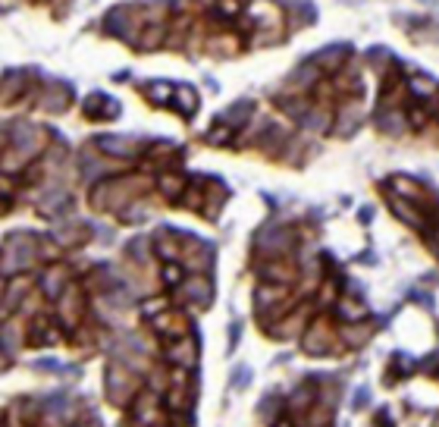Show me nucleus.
Masks as SVG:
<instances>
[{"label": "nucleus", "instance_id": "3", "mask_svg": "<svg viewBox=\"0 0 439 427\" xmlns=\"http://www.w3.org/2000/svg\"><path fill=\"white\" fill-rule=\"evenodd\" d=\"M207 51L216 57H232L242 51V38H239V35H216V38H210Z\"/></svg>", "mask_w": 439, "mask_h": 427}, {"label": "nucleus", "instance_id": "1", "mask_svg": "<svg viewBox=\"0 0 439 427\" xmlns=\"http://www.w3.org/2000/svg\"><path fill=\"white\" fill-rule=\"evenodd\" d=\"M185 189H189V183H185L179 173H163L160 176V192H163V198L167 201H183V195H185Z\"/></svg>", "mask_w": 439, "mask_h": 427}, {"label": "nucleus", "instance_id": "7", "mask_svg": "<svg viewBox=\"0 0 439 427\" xmlns=\"http://www.w3.org/2000/svg\"><path fill=\"white\" fill-rule=\"evenodd\" d=\"M173 104L183 113H195V107H198V95H195V89H189V85H179L176 89V98H173Z\"/></svg>", "mask_w": 439, "mask_h": 427}, {"label": "nucleus", "instance_id": "4", "mask_svg": "<svg viewBox=\"0 0 439 427\" xmlns=\"http://www.w3.org/2000/svg\"><path fill=\"white\" fill-rule=\"evenodd\" d=\"M144 98H148L151 104H169L176 98V89L169 82H148V85H144Z\"/></svg>", "mask_w": 439, "mask_h": 427}, {"label": "nucleus", "instance_id": "6", "mask_svg": "<svg viewBox=\"0 0 439 427\" xmlns=\"http://www.w3.org/2000/svg\"><path fill=\"white\" fill-rule=\"evenodd\" d=\"M167 35H169L167 26H148L142 32V38H138V44H142V51H154V48H160L163 41H167Z\"/></svg>", "mask_w": 439, "mask_h": 427}, {"label": "nucleus", "instance_id": "8", "mask_svg": "<svg viewBox=\"0 0 439 427\" xmlns=\"http://www.w3.org/2000/svg\"><path fill=\"white\" fill-rule=\"evenodd\" d=\"M163 283L176 286V283H183V264L179 261H169V264H163Z\"/></svg>", "mask_w": 439, "mask_h": 427}, {"label": "nucleus", "instance_id": "5", "mask_svg": "<svg viewBox=\"0 0 439 427\" xmlns=\"http://www.w3.org/2000/svg\"><path fill=\"white\" fill-rule=\"evenodd\" d=\"M408 89H411V95L418 98V101H427V98H433L439 91V85L430 79V75H414V79L408 82Z\"/></svg>", "mask_w": 439, "mask_h": 427}, {"label": "nucleus", "instance_id": "2", "mask_svg": "<svg viewBox=\"0 0 439 427\" xmlns=\"http://www.w3.org/2000/svg\"><path fill=\"white\" fill-rule=\"evenodd\" d=\"M85 110H88V116H91V120H113V116L120 113V107H116L113 101H107L104 95H91V98H88Z\"/></svg>", "mask_w": 439, "mask_h": 427}, {"label": "nucleus", "instance_id": "9", "mask_svg": "<svg viewBox=\"0 0 439 427\" xmlns=\"http://www.w3.org/2000/svg\"><path fill=\"white\" fill-rule=\"evenodd\" d=\"M207 138H210V142H214V145H226V142H230V138H232V126H226V122H223V126H214Z\"/></svg>", "mask_w": 439, "mask_h": 427}]
</instances>
